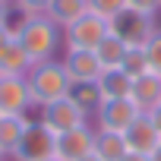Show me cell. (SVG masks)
<instances>
[{
  "label": "cell",
  "instance_id": "1",
  "mask_svg": "<svg viewBox=\"0 0 161 161\" xmlns=\"http://www.w3.org/2000/svg\"><path fill=\"white\" fill-rule=\"evenodd\" d=\"M10 25L32 63L57 60V47L63 44V29H57L47 16H19V22H10Z\"/></svg>",
  "mask_w": 161,
  "mask_h": 161
},
{
  "label": "cell",
  "instance_id": "2",
  "mask_svg": "<svg viewBox=\"0 0 161 161\" xmlns=\"http://www.w3.org/2000/svg\"><path fill=\"white\" fill-rule=\"evenodd\" d=\"M25 86H29V98L32 108H47L60 98H66L73 92V82L63 69L60 60H44V63H32V69L25 73Z\"/></svg>",
  "mask_w": 161,
  "mask_h": 161
},
{
  "label": "cell",
  "instance_id": "3",
  "mask_svg": "<svg viewBox=\"0 0 161 161\" xmlns=\"http://www.w3.org/2000/svg\"><path fill=\"white\" fill-rule=\"evenodd\" d=\"M108 25H111V35L120 38L126 47H145L148 38L158 32L152 13H139V10H130V7H126L123 13H117Z\"/></svg>",
  "mask_w": 161,
  "mask_h": 161
},
{
  "label": "cell",
  "instance_id": "4",
  "mask_svg": "<svg viewBox=\"0 0 161 161\" xmlns=\"http://www.w3.org/2000/svg\"><path fill=\"white\" fill-rule=\"evenodd\" d=\"M108 35H111L108 19H101L95 13H86V16H79L69 29H63V47L66 51H95Z\"/></svg>",
  "mask_w": 161,
  "mask_h": 161
},
{
  "label": "cell",
  "instance_id": "5",
  "mask_svg": "<svg viewBox=\"0 0 161 161\" xmlns=\"http://www.w3.org/2000/svg\"><path fill=\"white\" fill-rule=\"evenodd\" d=\"M57 148V136L41 123V120H29L19 145L13 148V161H51Z\"/></svg>",
  "mask_w": 161,
  "mask_h": 161
},
{
  "label": "cell",
  "instance_id": "6",
  "mask_svg": "<svg viewBox=\"0 0 161 161\" xmlns=\"http://www.w3.org/2000/svg\"><path fill=\"white\" fill-rule=\"evenodd\" d=\"M139 117H142V111L133 104V98H108V101H101V108L95 111L98 130H101V133H120V136H123Z\"/></svg>",
  "mask_w": 161,
  "mask_h": 161
},
{
  "label": "cell",
  "instance_id": "7",
  "mask_svg": "<svg viewBox=\"0 0 161 161\" xmlns=\"http://www.w3.org/2000/svg\"><path fill=\"white\" fill-rule=\"evenodd\" d=\"M38 120H41L54 136H60V133H69V130H76V126H86V123H89V114L76 104L73 95H66V98H60V101L41 108V117H38Z\"/></svg>",
  "mask_w": 161,
  "mask_h": 161
},
{
  "label": "cell",
  "instance_id": "8",
  "mask_svg": "<svg viewBox=\"0 0 161 161\" xmlns=\"http://www.w3.org/2000/svg\"><path fill=\"white\" fill-rule=\"evenodd\" d=\"M32 111L25 76H0V117H25Z\"/></svg>",
  "mask_w": 161,
  "mask_h": 161
},
{
  "label": "cell",
  "instance_id": "9",
  "mask_svg": "<svg viewBox=\"0 0 161 161\" xmlns=\"http://www.w3.org/2000/svg\"><path fill=\"white\" fill-rule=\"evenodd\" d=\"M92 152H95V130L86 123V126H76V130L57 136L54 158H57V161H82V158H89Z\"/></svg>",
  "mask_w": 161,
  "mask_h": 161
},
{
  "label": "cell",
  "instance_id": "10",
  "mask_svg": "<svg viewBox=\"0 0 161 161\" xmlns=\"http://www.w3.org/2000/svg\"><path fill=\"white\" fill-rule=\"evenodd\" d=\"M63 69L69 76V82L73 86H89V82H98V76L104 73L95 51H66L63 54Z\"/></svg>",
  "mask_w": 161,
  "mask_h": 161
},
{
  "label": "cell",
  "instance_id": "11",
  "mask_svg": "<svg viewBox=\"0 0 161 161\" xmlns=\"http://www.w3.org/2000/svg\"><path fill=\"white\" fill-rule=\"evenodd\" d=\"M130 98H133V104H136L142 114H148L152 108H158V104H161V76H158V73L136 76Z\"/></svg>",
  "mask_w": 161,
  "mask_h": 161
},
{
  "label": "cell",
  "instance_id": "12",
  "mask_svg": "<svg viewBox=\"0 0 161 161\" xmlns=\"http://www.w3.org/2000/svg\"><path fill=\"white\" fill-rule=\"evenodd\" d=\"M123 142H126V148L130 152H136V155H148L158 142H161V136L155 133V126H152V120L142 114L126 133H123Z\"/></svg>",
  "mask_w": 161,
  "mask_h": 161
},
{
  "label": "cell",
  "instance_id": "13",
  "mask_svg": "<svg viewBox=\"0 0 161 161\" xmlns=\"http://www.w3.org/2000/svg\"><path fill=\"white\" fill-rule=\"evenodd\" d=\"M89 13V3L86 0H51V7H47V19L57 25V29H69L79 16H86Z\"/></svg>",
  "mask_w": 161,
  "mask_h": 161
},
{
  "label": "cell",
  "instance_id": "14",
  "mask_svg": "<svg viewBox=\"0 0 161 161\" xmlns=\"http://www.w3.org/2000/svg\"><path fill=\"white\" fill-rule=\"evenodd\" d=\"M29 69H32V60L22 51V44L13 38L3 51H0V76H25Z\"/></svg>",
  "mask_w": 161,
  "mask_h": 161
},
{
  "label": "cell",
  "instance_id": "15",
  "mask_svg": "<svg viewBox=\"0 0 161 161\" xmlns=\"http://www.w3.org/2000/svg\"><path fill=\"white\" fill-rule=\"evenodd\" d=\"M126 142H123V136L120 133H101V130H95V158L98 161H123L126 158Z\"/></svg>",
  "mask_w": 161,
  "mask_h": 161
},
{
  "label": "cell",
  "instance_id": "16",
  "mask_svg": "<svg viewBox=\"0 0 161 161\" xmlns=\"http://www.w3.org/2000/svg\"><path fill=\"white\" fill-rule=\"evenodd\" d=\"M98 89H101V98H130L133 92V79L123 73V69H104L98 76Z\"/></svg>",
  "mask_w": 161,
  "mask_h": 161
},
{
  "label": "cell",
  "instance_id": "17",
  "mask_svg": "<svg viewBox=\"0 0 161 161\" xmlns=\"http://www.w3.org/2000/svg\"><path fill=\"white\" fill-rule=\"evenodd\" d=\"M123 54H126V44H123L120 38H114V35H108V38L95 47V57H98L101 69H120Z\"/></svg>",
  "mask_w": 161,
  "mask_h": 161
},
{
  "label": "cell",
  "instance_id": "18",
  "mask_svg": "<svg viewBox=\"0 0 161 161\" xmlns=\"http://www.w3.org/2000/svg\"><path fill=\"white\" fill-rule=\"evenodd\" d=\"M25 126H29V117H0V148L7 155H13V148L19 145Z\"/></svg>",
  "mask_w": 161,
  "mask_h": 161
},
{
  "label": "cell",
  "instance_id": "19",
  "mask_svg": "<svg viewBox=\"0 0 161 161\" xmlns=\"http://www.w3.org/2000/svg\"><path fill=\"white\" fill-rule=\"evenodd\" d=\"M73 98H76V104L82 108L86 114H95L98 108H101V89H98V82H89V86H73V92H69Z\"/></svg>",
  "mask_w": 161,
  "mask_h": 161
},
{
  "label": "cell",
  "instance_id": "20",
  "mask_svg": "<svg viewBox=\"0 0 161 161\" xmlns=\"http://www.w3.org/2000/svg\"><path fill=\"white\" fill-rule=\"evenodd\" d=\"M120 69L130 76V79H136V76H145L148 73V60H145V47H126V54H123V63H120Z\"/></svg>",
  "mask_w": 161,
  "mask_h": 161
},
{
  "label": "cell",
  "instance_id": "21",
  "mask_svg": "<svg viewBox=\"0 0 161 161\" xmlns=\"http://www.w3.org/2000/svg\"><path fill=\"white\" fill-rule=\"evenodd\" d=\"M89 3V13H95V16H101V19H114L117 13H123L126 10V0H86Z\"/></svg>",
  "mask_w": 161,
  "mask_h": 161
},
{
  "label": "cell",
  "instance_id": "22",
  "mask_svg": "<svg viewBox=\"0 0 161 161\" xmlns=\"http://www.w3.org/2000/svg\"><path fill=\"white\" fill-rule=\"evenodd\" d=\"M145 60H148V73H158V76H161V29L148 38V44H145Z\"/></svg>",
  "mask_w": 161,
  "mask_h": 161
},
{
  "label": "cell",
  "instance_id": "23",
  "mask_svg": "<svg viewBox=\"0 0 161 161\" xmlns=\"http://www.w3.org/2000/svg\"><path fill=\"white\" fill-rule=\"evenodd\" d=\"M51 0H13V10L19 16H44Z\"/></svg>",
  "mask_w": 161,
  "mask_h": 161
},
{
  "label": "cell",
  "instance_id": "24",
  "mask_svg": "<svg viewBox=\"0 0 161 161\" xmlns=\"http://www.w3.org/2000/svg\"><path fill=\"white\" fill-rule=\"evenodd\" d=\"M126 7L130 10H139V13H158L161 10V0H126Z\"/></svg>",
  "mask_w": 161,
  "mask_h": 161
},
{
  "label": "cell",
  "instance_id": "25",
  "mask_svg": "<svg viewBox=\"0 0 161 161\" xmlns=\"http://www.w3.org/2000/svg\"><path fill=\"white\" fill-rule=\"evenodd\" d=\"M13 22V0H0V29Z\"/></svg>",
  "mask_w": 161,
  "mask_h": 161
},
{
  "label": "cell",
  "instance_id": "26",
  "mask_svg": "<svg viewBox=\"0 0 161 161\" xmlns=\"http://www.w3.org/2000/svg\"><path fill=\"white\" fill-rule=\"evenodd\" d=\"M145 117H148V120H152V126H155V133H158V136H161V104H158V108H152V111H148V114H145Z\"/></svg>",
  "mask_w": 161,
  "mask_h": 161
},
{
  "label": "cell",
  "instance_id": "27",
  "mask_svg": "<svg viewBox=\"0 0 161 161\" xmlns=\"http://www.w3.org/2000/svg\"><path fill=\"white\" fill-rule=\"evenodd\" d=\"M16 38V32H13V25H3V29H0V51H3L10 41Z\"/></svg>",
  "mask_w": 161,
  "mask_h": 161
},
{
  "label": "cell",
  "instance_id": "28",
  "mask_svg": "<svg viewBox=\"0 0 161 161\" xmlns=\"http://www.w3.org/2000/svg\"><path fill=\"white\" fill-rule=\"evenodd\" d=\"M148 161H161V142H158V145L148 152Z\"/></svg>",
  "mask_w": 161,
  "mask_h": 161
},
{
  "label": "cell",
  "instance_id": "29",
  "mask_svg": "<svg viewBox=\"0 0 161 161\" xmlns=\"http://www.w3.org/2000/svg\"><path fill=\"white\" fill-rule=\"evenodd\" d=\"M123 161H148V155H136V152H126Z\"/></svg>",
  "mask_w": 161,
  "mask_h": 161
},
{
  "label": "cell",
  "instance_id": "30",
  "mask_svg": "<svg viewBox=\"0 0 161 161\" xmlns=\"http://www.w3.org/2000/svg\"><path fill=\"white\" fill-rule=\"evenodd\" d=\"M82 161H98V158H95V155H89V158H82Z\"/></svg>",
  "mask_w": 161,
  "mask_h": 161
},
{
  "label": "cell",
  "instance_id": "31",
  "mask_svg": "<svg viewBox=\"0 0 161 161\" xmlns=\"http://www.w3.org/2000/svg\"><path fill=\"white\" fill-rule=\"evenodd\" d=\"M3 158H7V152H3V148H0V161H3Z\"/></svg>",
  "mask_w": 161,
  "mask_h": 161
},
{
  "label": "cell",
  "instance_id": "32",
  "mask_svg": "<svg viewBox=\"0 0 161 161\" xmlns=\"http://www.w3.org/2000/svg\"><path fill=\"white\" fill-rule=\"evenodd\" d=\"M51 161H57V158H51Z\"/></svg>",
  "mask_w": 161,
  "mask_h": 161
}]
</instances>
